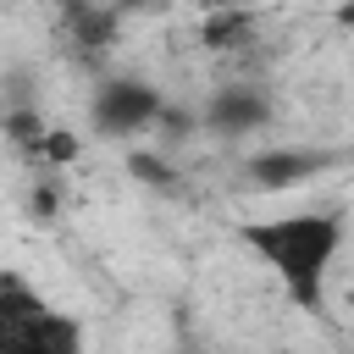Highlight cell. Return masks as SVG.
Here are the masks:
<instances>
[{
  "mask_svg": "<svg viewBox=\"0 0 354 354\" xmlns=\"http://www.w3.org/2000/svg\"><path fill=\"white\" fill-rule=\"evenodd\" d=\"M238 238H243V249H254V260L282 282V293L299 310H321L326 282H332V260L343 249V216H332V210H288V216L243 221Z\"/></svg>",
  "mask_w": 354,
  "mask_h": 354,
  "instance_id": "6da1fadb",
  "label": "cell"
},
{
  "mask_svg": "<svg viewBox=\"0 0 354 354\" xmlns=\"http://www.w3.org/2000/svg\"><path fill=\"white\" fill-rule=\"evenodd\" d=\"M0 354H83V321L22 277H0Z\"/></svg>",
  "mask_w": 354,
  "mask_h": 354,
  "instance_id": "7a4b0ae2",
  "label": "cell"
},
{
  "mask_svg": "<svg viewBox=\"0 0 354 354\" xmlns=\"http://www.w3.org/2000/svg\"><path fill=\"white\" fill-rule=\"evenodd\" d=\"M155 116H160V94H155L149 83H133V77H122V83H100L94 100H88V122H94L105 138L144 133Z\"/></svg>",
  "mask_w": 354,
  "mask_h": 354,
  "instance_id": "3957f363",
  "label": "cell"
},
{
  "mask_svg": "<svg viewBox=\"0 0 354 354\" xmlns=\"http://www.w3.org/2000/svg\"><path fill=\"white\" fill-rule=\"evenodd\" d=\"M260 116H266V100L260 94H243V88H221L216 105H210V122L221 133H249Z\"/></svg>",
  "mask_w": 354,
  "mask_h": 354,
  "instance_id": "277c9868",
  "label": "cell"
},
{
  "mask_svg": "<svg viewBox=\"0 0 354 354\" xmlns=\"http://www.w3.org/2000/svg\"><path fill=\"white\" fill-rule=\"evenodd\" d=\"M315 166H321V155H304V149H293V155H260V160H254V177H260L266 188H288V183L310 177Z\"/></svg>",
  "mask_w": 354,
  "mask_h": 354,
  "instance_id": "5b68a950",
  "label": "cell"
},
{
  "mask_svg": "<svg viewBox=\"0 0 354 354\" xmlns=\"http://www.w3.org/2000/svg\"><path fill=\"white\" fill-rule=\"evenodd\" d=\"M337 22H343V28L354 33V0H337Z\"/></svg>",
  "mask_w": 354,
  "mask_h": 354,
  "instance_id": "8992f818",
  "label": "cell"
}]
</instances>
